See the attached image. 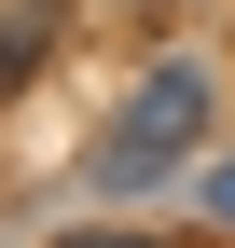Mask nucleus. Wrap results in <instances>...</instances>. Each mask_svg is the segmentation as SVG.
<instances>
[{
  "mask_svg": "<svg viewBox=\"0 0 235 248\" xmlns=\"http://www.w3.org/2000/svg\"><path fill=\"white\" fill-rule=\"evenodd\" d=\"M208 110H221V83L194 69V55L138 69V97L97 124V193H152V179H180V166H194V138H208Z\"/></svg>",
  "mask_w": 235,
  "mask_h": 248,
  "instance_id": "1",
  "label": "nucleus"
},
{
  "mask_svg": "<svg viewBox=\"0 0 235 248\" xmlns=\"http://www.w3.org/2000/svg\"><path fill=\"white\" fill-rule=\"evenodd\" d=\"M55 248H166V234H55Z\"/></svg>",
  "mask_w": 235,
  "mask_h": 248,
  "instance_id": "4",
  "label": "nucleus"
},
{
  "mask_svg": "<svg viewBox=\"0 0 235 248\" xmlns=\"http://www.w3.org/2000/svg\"><path fill=\"white\" fill-rule=\"evenodd\" d=\"M42 42H55V14H14V28H0V97H14V83L42 69Z\"/></svg>",
  "mask_w": 235,
  "mask_h": 248,
  "instance_id": "2",
  "label": "nucleus"
},
{
  "mask_svg": "<svg viewBox=\"0 0 235 248\" xmlns=\"http://www.w3.org/2000/svg\"><path fill=\"white\" fill-rule=\"evenodd\" d=\"M208 221H221V234H235V166H208Z\"/></svg>",
  "mask_w": 235,
  "mask_h": 248,
  "instance_id": "3",
  "label": "nucleus"
}]
</instances>
